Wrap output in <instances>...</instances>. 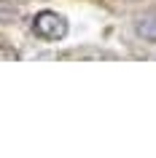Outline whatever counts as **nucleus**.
I'll return each mask as SVG.
<instances>
[{
    "label": "nucleus",
    "instance_id": "nucleus-1",
    "mask_svg": "<svg viewBox=\"0 0 156 158\" xmlns=\"http://www.w3.org/2000/svg\"><path fill=\"white\" fill-rule=\"evenodd\" d=\"M33 32L43 40L57 43L67 35V19L57 11H38L33 16Z\"/></svg>",
    "mask_w": 156,
    "mask_h": 158
},
{
    "label": "nucleus",
    "instance_id": "nucleus-4",
    "mask_svg": "<svg viewBox=\"0 0 156 158\" xmlns=\"http://www.w3.org/2000/svg\"><path fill=\"white\" fill-rule=\"evenodd\" d=\"M16 59H19V51L8 40H0V62H16Z\"/></svg>",
    "mask_w": 156,
    "mask_h": 158
},
{
    "label": "nucleus",
    "instance_id": "nucleus-3",
    "mask_svg": "<svg viewBox=\"0 0 156 158\" xmlns=\"http://www.w3.org/2000/svg\"><path fill=\"white\" fill-rule=\"evenodd\" d=\"M22 11L14 0H0V24H16Z\"/></svg>",
    "mask_w": 156,
    "mask_h": 158
},
{
    "label": "nucleus",
    "instance_id": "nucleus-2",
    "mask_svg": "<svg viewBox=\"0 0 156 158\" xmlns=\"http://www.w3.org/2000/svg\"><path fill=\"white\" fill-rule=\"evenodd\" d=\"M135 32L148 43H156V11H148L135 22Z\"/></svg>",
    "mask_w": 156,
    "mask_h": 158
}]
</instances>
